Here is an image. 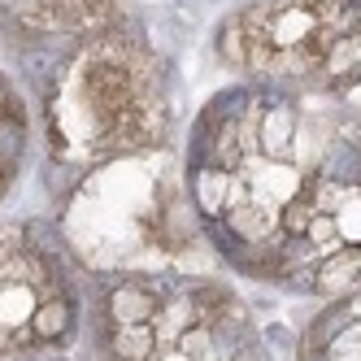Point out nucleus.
Wrapping results in <instances>:
<instances>
[{"label":"nucleus","instance_id":"f257e3e1","mask_svg":"<svg viewBox=\"0 0 361 361\" xmlns=\"http://www.w3.org/2000/svg\"><path fill=\"white\" fill-rule=\"evenodd\" d=\"M300 361H361V288L314 318L300 340Z\"/></svg>","mask_w":361,"mask_h":361},{"label":"nucleus","instance_id":"f03ea898","mask_svg":"<svg viewBox=\"0 0 361 361\" xmlns=\"http://www.w3.org/2000/svg\"><path fill=\"white\" fill-rule=\"evenodd\" d=\"M218 53H222L226 66L248 70V31H244L240 13H231V18L222 22V31H218Z\"/></svg>","mask_w":361,"mask_h":361},{"label":"nucleus","instance_id":"7ed1b4c3","mask_svg":"<svg viewBox=\"0 0 361 361\" xmlns=\"http://www.w3.org/2000/svg\"><path fill=\"white\" fill-rule=\"evenodd\" d=\"M5 27H13V9H0V31Z\"/></svg>","mask_w":361,"mask_h":361}]
</instances>
